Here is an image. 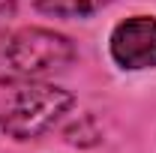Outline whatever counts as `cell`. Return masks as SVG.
I'll list each match as a JSON object with an SVG mask.
<instances>
[{
	"label": "cell",
	"mask_w": 156,
	"mask_h": 153,
	"mask_svg": "<svg viewBox=\"0 0 156 153\" xmlns=\"http://www.w3.org/2000/svg\"><path fill=\"white\" fill-rule=\"evenodd\" d=\"M78 60L72 36L42 24L0 30V87H18L66 72Z\"/></svg>",
	"instance_id": "obj_1"
},
{
	"label": "cell",
	"mask_w": 156,
	"mask_h": 153,
	"mask_svg": "<svg viewBox=\"0 0 156 153\" xmlns=\"http://www.w3.org/2000/svg\"><path fill=\"white\" fill-rule=\"evenodd\" d=\"M75 108V93L54 81L18 84L0 108V132L15 144L39 141Z\"/></svg>",
	"instance_id": "obj_2"
},
{
	"label": "cell",
	"mask_w": 156,
	"mask_h": 153,
	"mask_svg": "<svg viewBox=\"0 0 156 153\" xmlns=\"http://www.w3.org/2000/svg\"><path fill=\"white\" fill-rule=\"evenodd\" d=\"M108 57L123 72L156 69V15H126L108 33Z\"/></svg>",
	"instance_id": "obj_3"
},
{
	"label": "cell",
	"mask_w": 156,
	"mask_h": 153,
	"mask_svg": "<svg viewBox=\"0 0 156 153\" xmlns=\"http://www.w3.org/2000/svg\"><path fill=\"white\" fill-rule=\"evenodd\" d=\"M33 9L39 15H48V18H90L102 12L105 6H111L114 0H30Z\"/></svg>",
	"instance_id": "obj_4"
},
{
	"label": "cell",
	"mask_w": 156,
	"mask_h": 153,
	"mask_svg": "<svg viewBox=\"0 0 156 153\" xmlns=\"http://www.w3.org/2000/svg\"><path fill=\"white\" fill-rule=\"evenodd\" d=\"M63 141L69 147H78V150H90V147H99L102 144V129H99L96 117L93 114H78L66 129H63Z\"/></svg>",
	"instance_id": "obj_5"
},
{
	"label": "cell",
	"mask_w": 156,
	"mask_h": 153,
	"mask_svg": "<svg viewBox=\"0 0 156 153\" xmlns=\"http://www.w3.org/2000/svg\"><path fill=\"white\" fill-rule=\"evenodd\" d=\"M21 0H0V18H6V15H12L15 9H18Z\"/></svg>",
	"instance_id": "obj_6"
}]
</instances>
